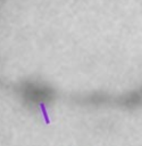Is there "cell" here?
Returning <instances> with one entry per match:
<instances>
[{"label": "cell", "instance_id": "obj_1", "mask_svg": "<svg viewBox=\"0 0 142 146\" xmlns=\"http://www.w3.org/2000/svg\"><path fill=\"white\" fill-rule=\"evenodd\" d=\"M44 98H47V91L43 87L31 86V100L42 102Z\"/></svg>", "mask_w": 142, "mask_h": 146}]
</instances>
